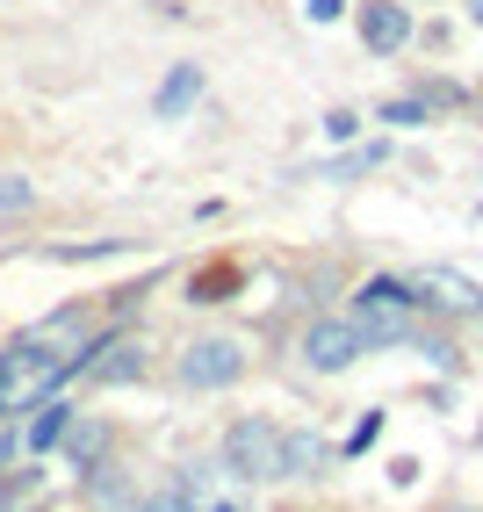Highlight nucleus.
Here are the masks:
<instances>
[{"instance_id":"4468645a","label":"nucleus","mask_w":483,"mask_h":512,"mask_svg":"<svg viewBox=\"0 0 483 512\" xmlns=\"http://www.w3.org/2000/svg\"><path fill=\"white\" fill-rule=\"evenodd\" d=\"M383 123H426V101H390Z\"/></svg>"},{"instance_id":"0eeeda50","label":"nucleus","mask_w":483,"mask_h":512,"mask_svg":"<svg viewBox=\"0 0 483 512\" xmlns=\"http://www.w3.org/2000/svg\"><path fill=\"white\" fill-rule=\"evenodd\" d=\"M361 44L383 51V58L404 51V44H411V15L397 8V0H368V8H361Z\"/></svg>"},{"instance_id":"1a4fd4ad","label":"nucleus","mask_w":483,"mask_h":512,"mask_svg":"<svg viewBox=\"0 0 483 512\" xmlns=\"http://www.w3.org/2000/svg\"><path fill=\"white\" fill-rule=\"evenodd\" d=\"M73 419H80V412H73V404H65V397H44V404H37V419H29V455L58 448V440L73 433Z\"/></svg>"},{"instance_id":"9d476101","label":"nucleus","mask_w":483,"mask_h":512,"mask_svg":"<svg viewBox=\"0 0 483 512\" xmlns=\"http://www.w3.org/2000/svg\"><path fill=\"white\" fill-rule=\"evenodd\" d=\"M65 455H73L80 476H94L101 455H109V426H101V419H73V433H65Z\"/></svg>"},{"instance_id":"20e7f679","label":"nucleus","mask_w":483,"mask_h":512,"mask_svg":"<svg viewBox=\"0 0 483 512\" xmlns=\"http://www.w3.org/2000/svg\"><path fill=\"white\" fill-rule=\"evenodd\" d=\"M238 375H246V347H238V339H195L181 354V383L188 390H231Z\"/></svg>"},{"instance_id":"423d86ee","label":"nucleus","mask_w":483,"mask_h":512,"mask_svg":"<svg viewBox=\"0 0 483 512\" xmlns=\"http://www.w3.org/2000/svg\"><path fill=\"white\" fill-rule=\"evenodd\" d=\"M80 375H87V383H137V375H145V347L116 332V339H101V347L87 354V368H80Z\"/></svg>"},{"instance_id":"a211bd4d","label":"nucleus","mask_w":483,"mask_h":512,"mask_svg":"<svg viewBox=\"0 0 483 512\" xmlns=\"http://www.w3.org/2000/svg\"><path fill=\"white\" fill-rule=\"evenodd\" d=\"M469 8H476V22H483V0H469Z\"/></svg>"},{"instance_id":"f03ea898","label":"nucleus","mask_w":483,"mask_h":512,"mask_svg":"<svg viewBox=\"0 0 483 512\" xmlns=\"http://www.w3.org/2000/svg\"><path fill=\"white\" fill-rule=\"evenodd\" d=\"M224 469L246 476V484L296 476V433H282L274 419H238V426L224 433Z\"/></svg>"},{"instance_id":"2eb2a0df","label":"nucleus","mask_w":483,"mask_h":512,"mask_svg":"<svg viewBox=\"0 0 483 512\" xmlns=\"http://www.w3.org/2000/svg\"><path fill=\"white\" fill-rule=\"evenodd\" d=\"M0 210H29V181H0Z\"/></svg>"},{"instance_id":"6e6552de","label":"nucleus","mask_w":483,"mask_h":512,"mask_svg":"<svg viewBox=\"0 0 483 512\" xmlns=\"http://www.w3.org/2000/svg\"><path fill=\"white\" fill-rule=\"evenodd\" d=\"M195 101H202V65H174V73H166V87H159V101H152V109H159V123H181V116L195 109Z\"/></svg>"},{"instance_id":"f257e3e1","label":"nucleus","mask_w":483,"mask_h":512,"mask_svg":"<svg viewBox=\"0 0 483 512\" xmlns=\"http://www.w3.org/2000/svg\"><path fill=\"white\" fill-rule=\"evenodd\" d=\"M87 354H44V339H15L8 354H0V419L8 412H37V404L65 383V375H80Z\"/></svg>"},{"instance_id":"39448f33","label":"nucleus","mask_w":483,"mask_h":512,"mask_svg":"<svg viewBox=\"0 0 483 512\" xmlns=\"http://www.w3.org/2000/svg\"><path fill=\"white\" fill-rule=\"evenodd\" d=\"M354 354H368V332L354 318H318L303 332V361L318 368V375H339V368H354Z\"/></svg>"},{"instance_id":"9b49d317","label":"nucleus","mask_w":483,"mask_h":512,"mask_svg":"<svg viewBox=\"0 0 483 512\" xmlns=\"http://www.w3.org/2000/svg\"><path fill=\"white\" fill-rule=\"evenodd\" d=\"M411 289H419V303H447V311H483V296H476L462 275H440V267H433V275H419Z\"/></svg>"},{"instance_id":"ddd939ff","label":"nucleus","mask_w":483,"mask_h":512,"mask_svg":"<svg viewBox=\"0 0 483 512\" xmlns=\"http://www.w3.org/2000/svg\"><path fill=\"white\" fill-rule=\"evenodd\" d=\"M375 440H383V412H368V419L354 426V440H347V455H368Z\"/></svg>"},{"instance_id":"f8f14e48","label":"nucleus","mask_w":483,"mask_h":512,"mask_svg":"<svg viewBox=\"0 0 483 512\" xmlns=\"http://www.w3.org/2000/svg\"><path fill=\"white\" fill-rule=\"evenodd\" d=\"M137 512H210V505H202L195 491H181V484H174V491H152V498L137 505Z\"/></svg>"},{"instance_id":"7ed1b4c3","label":"nucleus","mask_w":483,"mask_h":512,"mask_svg":"<svg viewBox=\"0 0 483 512\" xmlns=\"http://www.w3.org/2000/svg\"><path fill=\"white\" fill-rule=\"evenodd\" d=\"M411 311H419V289L397 282V275H375L354 289V325L368 332V347H397L411 339Z\"/></svg>"},{"instance_id":"f3484780","label":"nucleus","mask_w":483,"mask_h":512,"mask_svg":"<svg viewBox=\"0 0 483 512\" xmlns=\"http://www.w3.org/2000/svg\"><path fill=\"white\" fill-rule=\"evenodd\" d=\"M325 130H332V138H354V130H361V116H347V109H332V116H325Z\"/></svg>"},{"instance_id":"dca6fc26","label":"nucleus","mask_w":483,"mask_h":512,"mask_svg":"<svg viewBox=\"0 0 483 512\" xmlns=\"http://www.w3.org/2000/svg\"><path fill=\"white\" fill-rule=\"evenodd\" d=\"M303 8H310V22H339V15H347V0H303Z\"/></svg>"}]
</instances>
